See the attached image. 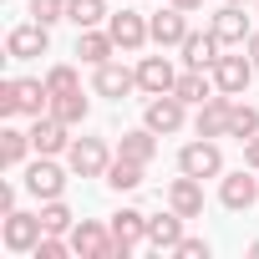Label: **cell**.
<instances>
[{
    "label": "cell",
    "mask_w": 259,
    "mask_h": 259,
    "mask_svg": "<svg viewBox=\"0 0 259 259\" xmlns=\"http://www.w3.org/2000/svg\"><path fill=\"white\" fill-rule=\"evenodd\" d=\"M71 254H81V259H127V249L112 239V229H102L97 219H81V224H71Z\"/></svg>",
    "instance_id": "cell-1"
},
{
    "label": "cell",
    "mask_w": 259,
    "mask_h": 259,
    "mask_svg": "<svg viewBox=\"0 0 259 259\" xmlns=\"http://www.w3.org/2000/svg\"><path fill=\"white\" fill-rule=\"evenodd\" d=\"M66 168H71L76 178H107L112 153H107V143H102V138H76V143L66 148Z\"/></svg>",
    "instance_id": "cell-2"
},
{
    "label": "cell",
    "mask_w": 259,
    "mask_h": 259,
    "mask_svg": "<svg viewBox=\"0 0 259 259\" xmlns=\"http://www.w3.org/2000/svg\"><path fill=\"white\" fill-rule=\"evenodd\" d=\"M178 173H188V178H224V153H219V143H213V138L188 143V148L178 153Z\"/></svg>",
    "instance_id": "cell-3"
},
{
    "label": "cell",
    "mask_w": 259,
    "mask_h": 259,
    "mask_svg": "<svg viewBox=\"0 0 259 259\" xmlns=\"http://www.w3.org/2000/svg\"><path fill=\"white\" fill-rule=\"evenodd\" d=\"M107 31H112L117 51H143V46L153 41V31H148V16H143V11H112V16H107Z\"/></svg>",
    "instance_id": "cell-4"
},
{
    "label": "cell",
    "mask_w": 259,
    "mask_h": 259,
    "mask_svg": "<svg viewBox=\"0 0 259 259\" xmlns=\"http://www.w3.org/2000/svg\"><path fill=\"white\" fill-rule=\"evenodd\" d=\"M183 107H188V102H183L178 92H163V97H153V102H148V112H143V127H153L158 138H173L178 127H183Z\"/></svg>",
    "instance_id": "cell-5"
},
{
    "label": "cell",
    "mask_w": 259,
    "mask_h": 259,
    "mask_svg": "<svg viewBox=\"0 0 259 259\" xmlns=\"http://www.w3.org/2000/svg\"><path fill=\"white\" fill-rule=\"evenodd\" d=\"M41 234H46V224H41V213H6V229H0V239H6V249H16V254H31L36 244H41Z\"/></svg>",
    "instance_id": "cell-6"
},
{
    "label": "cell",
    "mask_w": 259,
    "mask_h": 259,
    "mask_svg": "<svg viewBox=\"0 0 259 259\" xmlns=\"http://www.w3.org/2000/svg\"><path fill=\"white\" fill-rule=\"evenodd\" d=\"M46 46H51V26H41V21H26V26H16V31L6 36V51H11V61L46 56Z\"/></svg>",
    "instance_id": "cell-7"
},
{
    "label": "cell",
    "mask_w": 259,
    "mask_h": 259,
    "mask_svg": "<svg viewBox=\"0 0 259 259\" xmlns=\"http://www.w3.org/2000/svg\"><path fill=\"white\" fill-rule=\"evenodd\" d=\"M31 148H36V153H46V158L66 153V148H71V138H66V122H61V117H51V112H41V117L31 122Z\"/></svg>",
    "instance_id": "cell-8"
},
{
    "label": "cell",
    "mask_w": 259,
    "mask_h": 259,
    "mask_svg": "<svg viewBox=\"0 0 259 259\" xmlns=\"http://www.w3.org/2000/svg\"><path fill=\"white\" fill-rule=\"evenodd\" d=\"M249 76H254V61H249V56H219V61H213V87H219L224 97H239V92L249 87Z\"/></svg>",
    "instance_id": "cell-9"
},
{
    "label": "cell",
    "mask_w": 259,
    "mask_h": 259,
    "mask_svg": "<svg viewBox=\"0 0 259 259\" xmlns=\"http://www.w3.org/2000/svg\"><path fill=\"white\" fill-rule=\"evenodd\" d=\"M168 208L183 213V219H203V178H173L168 183Z\"/></svg>",
    "instance_id": "cell-10"
},
{
    "label": "cell",
    "mask_w": 259,
    "mask_h": 259,
    "mask_svg": "<svg viewBox=\"0 0 259 259\" xmlns=\"http://www.w3.org/2000/svg\"><path fill=\"white\" fill-rule=\"evenodd\" d=\"M254 198H259V178H249L244 168H239V173H224V183H219V203H224V208L249 213Z\"/></svg>",
    "instance_id": "cell-11"
},
{
    "label": "cell",
    "mask_w": 259,
    "mask_h": 259,
    "mask_svg": "<svg viewBox=\"0 0 259 259\" xmlns=\"http://www.w3.org/2000/svg\"><path fill=\"white\" fill-rule=\"evenodd\" d=\"M229 107H234V97H208L203 107H198V117H193V133L198 138H229Z\"/></svg>",
    "instance_id": "cell-12"
},
{
    "label": "cell",
    "mask_w": 259,
    "mask_h": 259,
    "mask_svg": "<svg viewBox=\"0 0 259 259\" xmlns=\"http://www.w3.org/2000/svg\"><path fill=\"white\" fill-rule=\"evenodd\" d=\"M173 81H178V71H173V61H168V56H143V61H138V87H143L148 97L173 92Z\"/></svg>",
    "instance_id": "cell-13"
},
{
    "label": "cell",
    "mask_w": 259,
    "mask_h": 259,
    "mask_svg": "<svg viewBox=\"0 0 259 259\" xmlns=\"http://www.w3.org/2000/svg\"><path fill=\"white\" fill-rule=\"evenodd\" d=\"M26 188H31L36 198H61V188H66V173H61V168H56V163L41 153V158L26 168Z\"/></svg>",
    "instance_id": "cell-14"
},
{
    "label": "cell",
    "mask_w": 259,
    "mask_h": 259,
    "mask_svg": "<svg viewBox=\"0 0 259 259\" xmlns=\"http://www.w3.org/2000/svg\"><path fill=\"white\" fill-rule=\"evenodd\" d=\"M213 36L224 41V46H244L249 36H254V26H249V16H244V6H234V0H229V6L213 16Z\"/></svg>",
    "instance_id": "cell-15"
},
{
    "label": "cell",
    "mask_w": 259,
    "mask_h": 259,
    "mask_svg": "<svg viewBox=\"0 0 259 259\" xmlns=\"http://www.w3.org/2000/svg\"><path fill=\"white\" fill-rule=\"evenodd\" d=\"M183 16H188V11H178V6H168V11L148 16L153 41H158V46H183V41H188V21H183Z\"/></svg>",
    "instance_id": "cell-16"
},
{
    "label": "cell",
    "mask_w": 259,
    "mask_h": 259,
    "mask_svg": "<svg viewBox=\"0 0 259 259\" xmlns=\"http://www.w3.org/2000/svg\"><path fill=\"white\" fill-rule=\"evenodd\" d=\"M112 239L127 249V254H133L138 244H148V213H138V208H122V213H112Z\"/></svg>",
    "instance_id": "cell-17"
},
{
    "label": "cell",
    "mask_w": 259,
    "mask_h": 259,
    "mask_svg": "<svg viewBox=\"0 0 259 259\" xmlns=\"http://www.w3.org/2000/svg\"><path fill=\"white\" fill-rule=\"evenodd\" d=\"M133 87H138V71H127L122 61H102V66H97V97H112V102H122Z\"/></svg>",
    "instance_id": "cell-18"
},
{
    "label": "cell",
    "mask_w": 259,
    "mask_h": 259,
    "mask_svg": "<svg viewBox=\"0 0 259 259\" xmlns=\"http://www.w3.org/2000/svg\"><path fill=\"white\" fill-rule=\"evenodd\" d=\"M112 51H117V41H112V31H97V26H87V31H76V56H81L87 66H102V61H112Z\"/></svg>",
    "instance_id": "cell-19"
},
{
    "label": "cell",
    "mask_w": 259,
    "mask_h": 259,
    "mask_svg": "<svg viewBox=\"0 0 259 259\" xmlns=\"http://www.w3.org/2000/svg\"><path fill=\"white\" fill-rule=\"evenodd\" d=\"M219 46H224V41H219L213 31H203V36H198V31H188V41H183L178 51H183V61H188V66H198V71H213V61H219Z\"/></svg>",
    "instance_id": "cell-20"
},
{
    "label": "cell",
    "mask_w": 259,
    "mask_h": 259,
    "mask_svg": "<svg viewBox=\"0 0 259 259\" xmlns=\"http://www.w3.org/2000/svg\"><path fill=\"white\" fill-rule=\"evenodd\" d=\"M153 153H158V133L153 127H138V133H122V143H117V158H133V163H153Z\"/></svg>",
    "instance_id": "cell-21"
},
{
    "label": "cell",
    "mask_w": 259,
    "mask_h": 259,
    "mask_svg": "<svg viewBox=\"0 0 259 259\" xmlns=\"http://www.w3.org/2000/svg\"><path fill=\"white\" fill-rule=\"evenodd\" d=\"M16 112H26V117H41V112H51V87L46 81H16Z\"/></svg>",
    "instance_id": "cell-22"
},
{
    "label": "cell",
    "mask_w": 259,
    "mask_h": 259,
    "mask_svg": "<svg viewBox=\"0 0 259 259\" xmlns=\"http://www.w3.org/2000/svg\"><path fill=\"white\" fill-rule=\"evenodd\" d=\"M178 239H183V213H158V219H148V244L153 249H178Z\"/></svg>",
    "instance_id": "cell-23"
},
{
    "label": "cell",
    "mask_w": 259,
    "mask_h": 259,
    "mask_svg": "<svg viewBox=\"0 0 259 259\" xmlns=\"http://www.w3.org/2000/svg\"><path fill=\"white\" fill-rule=\"evenodd\" d=\"M173 92H178L183 102H193V107H203V102L213 97V87H208V76H203L198 66H188V71H183V76L173 81Z\"/></svg>",
    "instance_id": "cell-24"
},
{
    "label": "cell",
    "mask_w": 259,
    "mask_h": 259,
    "mask_svg": "<svg viewBox=\"0 0 259 259\" xmlns=\"http://www.w3.org/2000/svg\"><path fill=\"white\" fill-rule=\"evenodd\" d=\"M26 153H31V133H21V127H6V133H0V163H6V168H21Z\"/></svg>",
    "instance_id": "cell-25"
},
{
    "label": "cell",
    "mask_w": 259,
    "mask_h": 259,
    "mask_svg": "<svg viewBox=\"0 0 259 259\" xmlns=\"http://www.w3.org/2000/svg\"><path fill=\"white\" fill-rule=\"evenodd\" d=\"M138 183H143V163H133V158H112V168H107V188L133 193Z\"/></svg>",
    "instance_id": "cell-26"
},
{
    "label": "cell",
    "mask_w": 259,
    "mask_h": 259,
    "mask_svg": "<svg viewBox=\"0 0 259 259\" xmlns=\"http://www.w3.org/2000/svg\"><path fill=\"white\" fill-rule=\"evenodd\" d=\"M229 138H239V143L259 138V112H254L249 102H234V107H229Z\"/></svg>",
    "instance_id": "cell-27"
},
{
    "label": "cell",
    "mask_w": 259,
    "mask_h": 259,
    "mask_svg": "<svg viewBox=\"0 0 259 259\" xmlns=\"http://www.w3.org/2000/svg\"><path fill=\"white\" fill-rule=\"evenodd\" d=\"M66 21H71L76 31L102 26V21H107V6H102V0H66Z\"/></svg>",
    "instance_id": "cell-28"
},
{
    "label": "cell",
    "mask_w": 259,
    "mask_h": 259,
    "mask_svg": "<svg viewBox=\"0 0 259 259\" xmlns=\"http://www.w3.org/2000/svg\"><path fill=\"white\" fill-rule=\"evenodd\" d=\"M51 117H61L66 127L87 122V97H81V92H61V97H51Z\"/></svg>",
    "instance_id": "cell-29"
},
{
    "label": "cell",
    "mask_w": 259,
    "mask_h": 259,
    "mask_svg": "<svg viewBox=\"0 0 259 259\" xmlns=\"http://www.w3.org/2000/svg\"><path fill=\"white\" fill-rule=\"evenodd\" d=\"M41 224H46V234H71V208L61 203V198H46V208H41Z\"/></svg>",
    "instance_id": "cell-30"
},
{
    "label": "cell",
    "mask_w": 259,
    "mask_h": 259,
    "mask_svg": "<svg viewBox=\"0 0 259 259\" xmlns=\"http://www.w3.org/2000/svg\"><path fill=\"white\" fill-rule=\"evenodd\" d=\"M46 87H51V97L81 92V76H76V66H51V71H46Z\"/></svg>",
    "instance_id": "cell-31"
},
{
    "label": "cell",
    "mask_w": 259,
    "mask_h": 259,
    "mask_svg": "<svg viewBox=\"0 0 259 259\" xmlns=\"http://www.w3.org/2000/svg\"><path fill=\"white\" fill-rule=\"evenodd\" d=\"M31 21H41V26L66 21V0H31Z\"/></svg>",
    "instance_id": "cell-32"
},
{
    "label": "cell",
    "mask_w": 259,
    "mask_h": 259,
    "mask_svg": "<svg viewBox=\"0 0 259 259\" xmlns=\"http://www.w3.org/2000/svg\"><path fill=\"white\" fill-rule=\"evenodd\" d=\"M173 254H183V259H208V239H178Z\"/></svg>",
    "instance_id": "cell-33"
},
{
    "label": "cell",
    "mask_w": 259,
    "mask_h": 259,
    "mask_svg": "<svg viewBox=\"0 0 259 259\" xmlns=\"http://www.w3.org/2000/svg\"><path fill=\"white\" fill-rule=\"evenodd\" d=\"M0 112L16 117V81H0Z\"/></svg>",
    "instance_id": "cell-34"
},
{
    "label": "cell",
    "mask_w": 259,
    "mask_h": 259,
    "mask_svg": "<svg viewBox=\"0 0 259 259\" xmlns=\"http://www.w3.org/2000/svg\"><path fill=\"white\" fill-rule=\"evenodd\" d=\"M0 213H16V188L0 183Z\"/></svg>",
    "instance_id": "cell-35"
},
{
    "label": "cell",
    "mask_w": 259,
    "mask_h": 259,
    "mask_svg": "<svg viewBox=\"0 0 259 259\" xmlns=\"http://www.w3.org/2000/svg\"><path fill=\"white\" fill-rule=\"evenodd\" d=\"M244 168H259V138L244 143Z\"/></svg>",
    "instance_id": "cell-36"
},
{
    "label": "cell",
    "mask_w": 259,
    "mask_h": 259,
    "mask_svg": "<svg viewBox=\"0 0 259 259\" xmlns=\"http://www.w3.org/2000/svg\"><path fill=\"white\" fill-rule=\"evenodd\" d=\"M244 46H249V61H254V71H259V31H254V36H249Z\"/></svg>",
    "instance_id": "cell-37"
},
{
    "label": "cell",
    "mask_w": 259,
    "mask_h": 259,
    "mask_svg": "<svg viewBox=\"0 0 259 259\" xmlns=\"http://www.w3.org/2000/svg\"><path fill=\"white\" fill-rule=\"evenodd\" d=\"M168 6H178V11H198L203 0H168Z\"/></svg>",
    "instance_id": "cell-38"
},
{
    "label": "cell",
    "mask_w": 259,
    "mask_h": 259,
    "mask_svg": "<svg viewBox=\"0 0 259 259\" xmlns=\"http://www.w3.org/2000/svg\"><path fill=\"white\" fill-rule=\"evenodd\" d=\"M249 254H254V259H259V239H254V244H249Z\"/></svg>",
    "instance_id": "cell-39"
},
{
    "label": "cell",
    "mask_w": 259,
    "mask_h": 259,
    "mask_svg": "<svg viewBox=\"0 0 259 259\" xmlns=\"http://www.w3.org/2000/svg\"><path fill=\"white\" fill-rule=\"evenodd\" d=\"M234 6H254V0H234Z\"/></svg>",
    "instance_id": "cell-40"
},
{
    "label": "cell",
    "mask_w": 259,
    "mask_h": 259,
    "mask_svg": "<svg viewBox=\"0 0 259 259\" xmlns=\"http://www.w3.org/2000/svg\"><path fill=\"white\" fill-rule=\"evenodd\" d=\"M254 11H259V0H254Z\"/></svg>",
    "instance_id": "cell-41"
}]
</instances>
